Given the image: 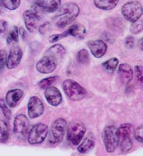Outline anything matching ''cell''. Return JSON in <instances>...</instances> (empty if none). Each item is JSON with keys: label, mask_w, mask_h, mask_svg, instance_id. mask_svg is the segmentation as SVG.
<instances>
[{"label": "cell", "mask_w": 143, "mask_h": 156, "mask_svg": "<svg viewBox=\"0 0 143 156\" xmlns=\"http://www.w3.org/2000/svg\"><path fill=\"white\" fill-rule=\"evenodd\" d=\"M102 138L108 152H113L119 145L117 128L113 126H106L102 133Z\"/></svg>", "instance_id": "obj_4"}, {"label": "cell", "mask_w": 143, "mask_h": 156, "mask_svg": "<svg viewBox=\"0 0 143 156\" xmlns=\"http://www.w3.org/2000/svg\"><path fill=\"white\" fill-rule=\"evenodd\" d=\"M86 132V126L81 122L74 121L70 122L67 127V137L73 145L80 143Z\"/></svg>", "instance_id": "obj_3"}, {"label": "cell", "mask_w": 143, "mask_h": 156, "mask_svg": "<svg viewBox=\"0 0 143 156\" xmlns=\"http://www.w3.org/2000/svg\"><path fill=\"white\" fill-rule=\"evenodd\" d=\"M49 132L48 126L43 123L34 124L28 133V141L30 144L42 143L46 138Z\"/></svg>", "instance_id": "obj_6"}, {"label": "cell", "mask_w": 143, "mask_h": 156, "mask_svg": "<svg viewBox=\"0 0 143 156\" xmlns=\"http://www.w3.org/2000/svg\"><path fill=\"white\" fill-rule=\"evenodd\" d=\"M8 53L5 50H0V70H3L6 66Z\"/></svg>", "instance_id": "obj_33"}, {"label": "cell", "mask_w": 143, "mask_h": 156, "mask_svg": "<svg viewBox=\"0 0 143 156\" xmlns=\"http://www.w3.org/2000/svg\"><path fill=\"white\" fill-rule=\"evenodd\" d=\"M30 122L24 114L17 115L14 120L13 131L16 136L19 140H24L28 135Z\"/></svg>", "instance_id": "obj_8"}, {"label": "cell", "mask_w": 143, "mask_h": 156, "mask_svg": "<svg viewBox=\"0 0 143 156\" xmlns=\"http://www.w3.org/2000/svg\"><path fill=\"white\" fill-rule=\"evenodd\" d=\"M119 136V144L123 152L129 151L133 146L131 139V126L129 124H123L117 129Z\"/></svg>", "instance_id": "obj_9"}, {"label": "cell", "mask_w": 143, "mask_h": 156, "mask_svg": "<svg viewBox=\"0 0 143 156\" xmlns=\"http://www.w3.org/2000/svg\"><path fill=\"white\" fill-rule=\"evenodd\" d=\"M122 14L124 19L131 23H134L142 14V7L138 2H130L125 4L122 8Z\"/></svg>", "instance_id": "obj_5"}, {"label": "cell", "mask_w": 143, "mask_h": 156, "mask_svg": "<svg viewBox=\"0 0 143 156\" xmlns=\"http://www.w3.org/2000/svg\"><path fill=\"white\" fill-rule=\"evenodd\" d=\"M42 4L46 12L53 13L60 8L61 0H42Z\"/></svg>", "instance_id": "obj_21"}, {"label": "cell", "mask_w": 143, "mask_h": 156, "mask_svg": "<svg viewBox=\"0 0 143 156\" xmlns=\"http://www.w3.org/2000/svg\"><path fill=\"white\" fill-rule=\"evenodd\" d=\"M58 66V59L50 55H46L36 64V70L41 73L47 74L53 72Z\"/></svg>", "instance_id": "obj_10"}, {"label": "cell", "mask_w": 143, "mask_h": 156, "mask_svg": "<svg viewBox=\"0 0 143 156\" xmlns=\"http://www.w3.org/2000/svg\"><path fill=\"white\" fill-rule=\"evenodd\" d=\"M118 64H119L118 59L117 58L114 57L104 62L102 64V66L106 70H108L109 72H113L116 69L118 66Z\"/></svg>", "instance_id": "obj_26"}, {"label": "cell", "mask_w": 143, "mask_h": 156, "mask_svg": "<svg viewBox=\"0 0 143 156\" xmlns=\"http://www.w3.org/2000/svg\"><path fill=\"white\" fill-rule=\"evenodd\" d=\"M67 31L69 35L72 36L79 40L84 39L86 34V28L79 23L72 25Z\"/></svg>", "instance_id": "obj_19"}, {"label": "cell", "mask_w": 143, "mask_h": 156, "mask_svg": "<svg viewBox=\"0 0 143 156\" xmlns=\"http://www.w3.org/2000/svg\"><path fill=\"white\" fill-rule=\"evenodd\" d=\"M95 136L92 133H89L84 141L78 147V151L81 154H86L90 151L95 146Z\"/></svg>", "instance_id": "obj_18"}, {"label": "cell", "mask_w": 143, "mask_h": 156, "mask_svg": "<svg viewBox=\"0 0 143 156\" xmlns=\"http://www.w3.org/2000/svg\"><path fill=\"white\" fill-rule=\"evenodd\" d=\"M44 96L47 102L53 107L60 105L62 101V95L60 90L55 87H49L45 89Z\"/></svg>", "instance_id": "obj_13"}, {"label": "cell", "mask_w": 143, "mask_h": 156, "mask_svg": "<svg viewBox=\"0 0 143 156\" xmlns=\"http://www.w3.org/2000/svg\"><path fill=\"white\" fill-rule=\"evenodd\" d=\"M18 41H19V29L17 27L14 26L7 37L6 42L8 45H11L14 43L18 42Z\"/></svg>", "instance_id": "obj_27"}, {"label": "cell", "mask_w": 143, "mask_h": 156, "mask_svg": "<svg viewBox=\"0 0 143 156\" xmlns=\"http://www.w3.org/2000/svg\"><path fill=\"white\" fill-rule=\"evenodd\" d=\"M134 73L138 81L142 83V67L141 66H136L134 67Z\"/></svg>", "instance_id": "obj_35"}, {"label": "cell", "mask_w": 143, "mask_h": 156, "mask_svg": "<svg viewBox=\"0 0 143 156\" xmlns=\"http://www.w3.org/2000/svg\"><path fill=\"white\" fill-rule=\"evenodd\" d=\"M135 39L133 36H128L125 38V44L128 48H131L134 47Z\"/></svg>", "instance_id": "obj_37"}, {"label": "cell", "mask_w": 143, "mask_h": 156, "mask_svg": "<svg viewBox=\"0 0 143 156\" xmlns=\"http://www.w3.org/2000/svg\"><path fill=\"white\" fill-rule=\"evenodd\" d=\"M50 27V24L49 22H46L41 25L39 28V32L41 34L44 35L46 34L49 30Z\"/></svg>", "instance_id": "obj_36"}, {"label": "cell", "mask_w": 143, "mask_h": 156, "mask_svg": "<svg viewBox=\"0 0 143 156\" xmlns=\"http://www.w3.org/2000/svg\"><path fill=\"white\" fill-rule=\"evenodd\" d=\"M24 94V91L20 89L11 90L6 94L5 101L9 107L14 108L20 101Z\"/></svg>", "instance_id": "obj_15"}, {"label": "cell", "mask_w": 143, "mask_h": 156, "mask_svg": "<svg viewBox=\"0 0 143 156\" xmlns=\"http://www.w3.org/2000/svg\"><path fill=\"white\" fill-rule=\"evenodd\" d=\"M63 90L66 96L73 101H81L87 94L86 90L83 87L71 79H66L63 82Z\"/></svg>", "instance_id": "obj_2"}, {"label": "cell", "mask_w": 143, "mask_h": 156, "mask_svg": "<svg viewBox=\"0 0 143 156\" xmlns=\"http://www.w3.org/2000/svg\"><path fill=\"white\" fill-rule=\"evenodd\" d=\"M66 54V50L64 47L60 44L53 45L50 47L46 51V55L52 56L56 58L57 59L58 58H61Z\"/></svg>", "instance_id": "obj_22"}, {"label": "cell", "mask_w": 143, "mask_h": 156, "mask_svg": "<svg viewBox=\"0 0 143 156\" xmlns=\"http://www.w3.org/2000/svg\"><path fill=\"white\" fill-rule=\"evenodd\" d=\"M8 23L5 20H0V34L5 33L8 30Z\"/></svg>", "instance_id": "obj_38"}, {"label": "cell", "mask_w": 143, "mask_h": 156, "mask_svg": "<svg viewBox=\"0 0 143 156\" xmlns=\"http://www.w3.org/2000/svg\"><path fill=\"white\" fill-rule=\"evenodd\" d=\"M78 62L82 64H87L90 62V55L86 49H82L78 51L76 55Z\"/></svg>", "instance_id": "obj_25"}, {"label": "cell", "mask_w": 143, "mask_h": 156, "mask_svg": "<svg viewBox=\"0 0 143 156\" xmlns=\"http://www.w3.org/2000/svg\"><path fill=\"white\" fill-rule=\"evenodd\" d=\"M119 0H94L95 6L101 10L110 11L116 7Z\"/></svg>", "instance_id": "obj_20"}, {"label": "cell", "mask_w": 143, "mask_h": 156, "mask_svg": "<svg viewBox=\"0 0 143 156\" xmlns=\"http://www.w3.org/2000/svg\"><path fill=\"white\" fill-rule=\"evenodd\" d=\"M69 35V33L68 31H64L61 34H53L49 37V42L50 43H55L66 37H67Z\"/></svg>", "instance_id": "obj_32"}, {"label": "cell", "mask_w": 143, "mask_h": 156, "mask_svg": "<svg viewBox=\"0 0 143 156\" xmlns=\"http://www.w3.org/2000/svg\"><path fill=\"white\" fill-rule=\"evenodd\" d=\"M142 37L140 39V40L138 41V47L141 50H143V45H142Z\"/></svg>", "instance_id": "obj_40"}, {"label": "cell", "mask_w": 143, "mask_h": 156, "mask_svg": "<svg viewBox=\"0 0 143 156\" xmlns=\"http://www.w3.org/2000/svg\"><path fill=\"white\" fill-rule=\"evenodd\" d=\"M6 101L3 99H0V109L2 110L3 115L8 119H11L12 117V113L8 107Z\"/></svg>", "instance_id": "obj_30"}, {"label": "cell", "mask_w": 143, "mask_h": 156, "mask_svg": "<svg viewBox=\"0 0 143 156\" xmlns=\"http://www.w3.org/2000/svg\"><path fill=\"white\" fill-rule=\"evenodd\" d=\"M31 11L35 15L38 20L42 19L46 13L42 4V1H36L31 7Z\"/></svg>", "instance_id": "obj_23"}, {"label": "cell", "mask_w": 143, "mask_h": 156, "mask_svg": "<svg viewBox=\"0 0 143 156\" xmlns=\"http://www.w3.org/2000/svg\"><path fill=\"white\" fill-rule=\"evenodd\" d=\"M134 136L136 140L139 142L142 143L143 142V128L142 126H140L138 127L134 131Z\"/></svg>", "instance_id": "obj_34"}, {"label": "cell", "mask_w": 143, "mask_h": 156, "mask_svg": "<svg viewBox=\"0 0 143 156\" xmlns=\"http://www.w3.org/2000/svg\"><path fill=\"white\" fill-rule=\"evenodd\" d=\"M2 2L4 7L11 11L17 9L21 3V0H2Z\"/></svg>", "instance_id": "obj_28"}, {"label": "cell", "mask_w": 143, "mask_h": 156, "mask_svg": "<svg viewBox=\"0 0 143 156\" xmlns=\"http://www.w3.org/2000/svg\"><path fill=\"white\" fill-rule=\"evenodd\" d=\"M58 79V77L57 76H49L47 78H46V79H44L41 80L38 85L40 88L45 90L46 88L50 87L57 79Z\"/></svg>", "instance_id": "obj_29"}, {"label": "cell", "mask_w": 143, "mask_h": 156, "mask_svg": "<svg viewBox=\"0 0 143 156\" xmlns=\"http://www.w3.org/2000/svg\"><path fill=\"white\" fill-rule=\"evenodd\" d=\"M4 6H3V3H2V0H0V15L1 14H2V13L3 12V11H4Z\"/></svg>", "instance_id": "obj_41"}, {"label": "cell", "mask_w": 143, "mask_h": 156, "mask_svg": "<svg viewBox=\"0 0 143 156\" xmlns=\"http://www.w3.org/2000/svg\"><path fill=\"white\" fill-rule=\"evenodd\" d=\"M66 125V121L63 118H58L52 123L49 136L50 144H57L62 141L65 135Z\"/></svg>", "instance_id": "obj_7"}, {"label": "cell", "mask_w": 143, "mask_h": 156, "mask_svg": "<svg viewBox=\"0 0 143 156\" xmlns=\"http://www.w3.org/2000/svg\"><path fill=\"white\" fill-rule=\"evenodd\" d=\"M9 138V129L7 123L0 120V142L5 143Z\"/></svg>", "instance_id": "obj_24"}, {"label": "cell", "mask_w": 143, "mask_h": 156, "mask_svg": "<svg viewBox=\"0 0 143 156\" xmlns=\"http://www.w3.org/2000/svg\"><path fill=\"white\" fill-rule=\"evenodd\" d=\"M87 46L91 53L97 58L103 57L106 54L108 50L106 44L101 40H92L88 42Z\"/></svg>", "instance_id": "obj_14"}, {"label": "cell", "mask_w": 143, "mask_h": 156, "mask_svg": "<svg viewBox=\"0 0 143 156\" xmlns=\"http://www.w3.org/2000/svg\"><path fill=\"white\" fill-rule=\"evenodd\" d=\"M23 52L19 46H14L9 51L6 66L8 69H13L17 67L20 63Z\"/></svg>", "instance_id": "obj_12"}, {"label": "cell", "mask_w": 143, "mask_h": 156, "mask_svg": "<svg viewBox=\"0 0 143 156\" xmlns=\"http://www.w3.org/2000/svg\"><path fill=\"white\" fill-rule=\"evenodd\" d=\"M142 22H136L132 23L130 27V31L133 34H138L142 30Z\"/></svg>", "instance_id": "obj_31"}, {"label": "cell", "mask_w": 143, "mask_h": 156, "mask_svg": "<svg viewBox=\"0 0 143 156\" xmlns=\"http://www.w3.org/2000/svg\"><path fill=\"white\" fill-rule=\"evenodd\" d=\"M23 19L27 29L31 33L34 32L38 25V19L31 11L27 10L23 14Z\"/></svg>", "instance_id": "obj_17"}, {"label": "cell", "mask_w": 143, "mask_h": 156, "mask_svg": "<svg viewBox=\"0 0 143 156\" xmlns=\"http://www.w3.org/2000/svg\"><path fill=\"white\" fill-rule=\"evenodd\" d=\"M28 115L30 118L35 119L40 117L44 112V106L41 99L36 96L31 97L27 105Z\"/></svg>", "instance_id": "obj_11"}, {"label": "cell", "mask_w": 143, "mask_h": 156, "mask_svg": "<svg viewBox=\"0 0 143 156\" xmlns=\"http://www.w3.org/2000/svg\"><path fill=\"white\" fill-rule=\"evenodd\" d=\"M55 17V23L59 28H64L72 23L79 16V7L75 3H66L62 5Z\"/></svg>", "instance_id": "obj_1"}, {"label": "cell", "mask_w": 143, "mask_h": 156, "mask_svg": "<svg viewBox=\"0 0 143 156\" xmlns=\"http://www.w3.org/2000/svg\"><path fill=\"white\" fill-rule=\"evenodd\" d=\"M19 33L20 34L21 37L22 38V39L24 41H26L27 39V37H28V34L27 33V31H25V30L21 27L20 28V29L19 30Z\"/></svg>", "instance_id": "obj_39"}, {"label": "cell", "mask_w": 143, "mask_h": 156, "mask_svg": "<svg viewBox=\"0 0 143 156\" xmlns=\"http://www.w3.org/2000/svg\"><path fill=\"white\" fill-rule=\"evenodd\" d=\"M121 82L125 85H128L133 77V72L128 64H121L117 71Z\"/></svg>", "instance_id": "obj_16"}]
</instances>
